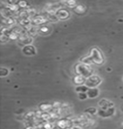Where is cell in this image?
Segmentation results:
<instances>
[{
	"label": "cell",
	"instance_id": "27",
	"mask_svg": "<svg viewBox=\"0 0 123 129\" xmlns=\"http://www.w3.org/2000/svg\"><path fill=\"white\" fill-rule=\"evenodd\" d=\"M53 129H60V128H58L57 126H55V127H54V128H53Z\"/></svg>",
	"mask_w": 123,
	"mask_h": 129
},
{
	"label": "cell",
	"instance_id": "9",
	"mask_svg": "<svg viewBox=\"0 0 123 129\" xmlns=\"http://www.w3.org/2000/svg\"><path fill=\"white\" fill-rule=\"evenodd\" d=\"M113 107H114V104L112 103L111 101H110V100H108V99H102L99 102V108L103 109V110H107V109L113 108Z\"/></svg>",
	"mask_w": 123,
	"mask_h": 129
},
{
	"label": "cell",
	"instance_id": "20",
	"mask_svg": "<svg viewBox=\"0 0 123 129\" xmlns=\"http://www.w3.org/2000/svg\"><path fill=\"white\" fill-rule=\"evenodd\" d=\"M36 117V112L34 111H30L28 113H26L24 116V120H33Z\"/></svg>",
	"mask_w": 123,
	"mask_h": 129
},
{
	"label": "cell",
	"instance_id": "5",
	"mask_svg": "<svg viewBox=\"0 0 123 129\" xmlns=\"http://www.w3.org/2000/svg\"><path fill=\"white\" fill-rule=\"evenodd\" d=\"M55 15L57 16V18L59 19V20H65V19H68L70 17H71V13L68 9L66 8H60L59 10L56 11Z\"/></svg>",
	"mask_w": 123,
	"mask_h": 129
},
{
	"label": "cell",
	"instance_id": "2",
	"mask_svg": "<svg viewBox=\"0 0 123 129\" xmlns=\"http://www.w3.org/2000/svg\"><path fill=\"white\" fill-rule=\"evenodd\" d=\"M88 54L93 59V61H94L95 64L97 65L104 64V62H105V56H104L103 52H101L99 49H97V48H92Z\"/></svg>",
	"mask_w": 123,
	"mask_h": 129
},
{
	"label": "cell",
	"instance_id": "3",
	"mask_svg": "<svg viewBox=\"0 0 123 129\" xmlns=\"http://www.w3.org/2000/svg\"><path fill=\"white\" fill-rule=\"evenodd\" d=\"M102 83V78L98 75L93 74L92 76H90L89 78L86 79V82H85V85L88 86L89 88H94V87H97L99 84Z\"/></svg>",
	"mask_w": 123,
	"mask_h": 129
},
{
	"label": "cell",
	"instance_id": "22",
	"mask_svg": "<svg viewBox=\"0 0 123 129\" xmlns=\"http://www.w3.org/2000/svg\"><path fill=\"white\" fill-rule=\"evenodd\" d=\"M61 4L62 5H66V6L69 7V8H73V9L78 5L76 1H64V2H61Z\"/></svg>",
	"mask_w": 123,
	"mask_h": 129
},
{
	"label": "cell",
	"instance_id": "15",
	"mask_svg": "<svg viewBox=\"0 0 123 129\" xmlns=\"http://www.w3.org/2000/svg\"><path fill=\"white\" fill-rule=\"evenodd\" d=\"M80 62L85 65H88V66H91V65L94 63L93 59L91 58V56L89 54H87V55H85V56H84V57L81 58V59H80Z\"/></svg>",
	"mask_w": 123,
	"mask_h": 129
},
{
	"label": "cell",
	"instance_id": "29",
	"mask_svg": "<svg viewBox=\"0 0 123 129\" xmlns=\"http://www.w3.org/2000/svg\"><path fill=\"white\" fill-rule=\"evenodd\" d=\"M120 129H123V128H120Z\"/></svg>",
	"mask_w": 123,
	"mask_h": 129
},
{
	"label": "cell",
	"instance_id": "24",
	"mask_svg": "<svg viewBox=\"0 0 123 129\" xmlns=\"http://www.w3.org/2000/svg\"><path fill=\"white\" fill-rule=\"evenodd\" d=\"M20 37V34H18L17 32H15V31H13V30L11 29V34H10V40H17V41H19Z\"/></svg>",
	"mask_w": 123,
	"mask_h": 129
},
{
	"label": "cell",
	"instance_id": "6",
	"mask_svg": "<svg viewBox=\"0 0 123 129\" xmlns=\"http://www.w3.org/2000/svg\"><path fill=\"white\" fill-rule=\"evenodd\" d=\"M49 20L47 19V17L46 16H43V15H37L34 19H32V24L35 26H42L48 22Z\"/></svg>",
	"mask_w": 123,
	"mask_h": 129
},
{
	"label": "cell",
	"instance_id": "12",
	"mask_svg": "<svg viewBox=\"0 0 123 129\" xmlns=\"http://www.w3.org/2000/svg\"><path fill=\"white\" fill-rule=\"evenodd\" d=\"M99 93H100V90H99V88H97V87L89 88L88 91H87V96H88V98L93 99V98H96L99 95Z\"/></svg>",
	"mask_w": 123,
	"mask_h": 129
},
{
	"label": "cell",
	"instance_id": "16",
	"mask_svg": "<svg viewBox=\"0 0 123 129\" xmlns=\"http://www.w3.org/2000/svg\"><path fill=\"white\" fill-rule=\"evenodd\" d=\"M38 32L41 35H48V34L51 33V28L48 25H42L38 28Z\"/></svg>",
	"mask_w": 123,
	"mask_h": 129
},
{
	"label": "cell",
	"instance_id": "13",
	"mask_svg": "<svg viewBox=\"0 0 123 129\" xmlns=\"http://www.w3.org/2000/svg\"><path fill=\"white\" fill-rule=\"evenodd\" d=\"M73 10H74L75 13L78 14V15H83V14L86 12V6L84 5V4H78Z\"/></svg>",
	"mask_w": 123,
	"mask_h": 129
},
{
	"label": "cell",
	"instance_id": "23",
	"mask_svg": "<svg viewBox=\"0 0 123 129\" xmlns=\"http://www.w3.org/2000/svg\"><path fill=\"white\" fill-rule=\"evenodd\" d=\"M9 73H10V70H9L8 68L1 67V69H0V77H2V78L7 77V76L9 75Z\"/></svg>",
	"mask_w": 123,
	"mask_h": 129
},
{
	"label": "cell",
	"instance_id": "14",
	"mask_svg": "<svg viewBox=\"0 0 123 129\" xmlns=\"http://www.w3.org/2000/svg\"><path fill=\"white\" fill-rule=\"evenodd\" d=\"M84 114H85V115H87V116H93L98 114V109L95 108V107H89V108H87L86 110L84 111Z\"/></svg>",
	"mask_w": 123,
	"mask_h": 129
},
{
	"label": "cell",
	"instance_id": "19",
	"mask_svg": "<svg viewBox=\"0 0 123 129\" xmlns=\"http://www.w3.org/2000/svg\"><path fill=\"white\" fill-rule=\"evenodd\" d=\"M47 19L49 21H51L52 23H54V22H57L59 20V19L57 18V16L55 15V14H47Z\"/></svg>",
	"mask_w": 123,
	"mask_h": 129
},
{
	"label": "cell",
	"instance_id": "7",
	"mask_svg": "<svg viewBox=\"0 0 123 129\" xmlns=\"http://www.w3.org/2000/svg\"><path fill=\"white\" fill-rule=\"evenodd\" d=\"M115 114V109L114 107L113 108H110V109H107V110H103V109H99L98 110V116H101V117H110Z\"/></svg>",
	"mask_w": 123,
	"mask_h": 129
},
{
	"label": "cell",
	"instance_id": "8",
	"mask_svg": "<svg viewBox=\"0 0 123 129\" xmlns=\"http://www.w3.org/2000/svg\"><path fill=\"white\" fill-rule=\"evenodd\" d=\"M21 52H22L23 54L27 55V56H32V55H35V54H36L37 50H36V48L33 45H28V46L23 47V48L21 49Z\"/></svg>",
	"mask_w": 123,
	"mask_h": 129
},
{
	"label": "cell",
	"instance_id": "25",
	"mask_svg": "<svg viewBox=\"0 0 123 129\" xmlns=\"http://www.w3.org/2000/svg\"><path fill=\"white\" fill-rule=\"evenodd\" d=\"M10 40V38L6 36V35H4V34H0V41H1V43L2 44H4L5 42H8Z\"/></svg>",
	"mask_w": 123,
	"mask_h": 129
},
{
	"label": "cell",
	"instance_id": "10",
	"mask_svg": "<svg viewBox=\"0 0 123 129\" xmlns=\"http://www.w3.org/2000/svg\"><path fill=\"white\" fill-rule=\"evenodd\" d=\"M39 110L43 113H51L53 110V104L41 103L39 105Z\"/></svg>",
	"mask_w": 123,
	"mask_h": 129
},
{
	"label": "cell",
	"instance_id": "28",
	"mask_svg": "<svg viewBox=\"0 0 123 129\" xmlns=\"http://www.w3.org/2000/svg\"><path fill=\"white\" fill-rule=\"evenodd\" d=\"M122 110H123V107H122Z\"/></svg>",
	"mask_w": 123,
	"mask_h": 129
},
{
	"label": "cell",
	"instance_id": "26",
	"mask_svg": "<svg viewBox=\"0 0 123 129\" xmlns=\"http://www.w3.org/2000/svg\"><path fill=\"white\" fill-rule=\"evenodd\" d=\"M78 99L79 100H85V99H87L88 96H87V93H78Z\"/></svg>",
	"mask_w": 123,
	"mask_h": 129
},
{
	"label": "cell",
	"instance_id": "18",
	"mask_svg": "<svg viewBox=\"0 0 123 129\" xmlns=\"http://www.w3.org/2000/svg\"><path fill=\"white\" fill-rule=\"evenodd\" d=\"M88 89H89V87H88V86H86L85 84L76 86V91H77L78 93H87Z\"/></svg>",
	"mask_w": 123,
	"mask_h": 129
},
{
	"label": "cell",
	"instance_id": "11",
	"mask_svg": "<svg viewBox=\"0 0 123 129\" xmlns=\"http://www.w3.org/2000/svg\"><path fill=\"white\" fill-rule=\"evenodd\" d=\"M85 82H86V78L81 76V75H75L73 78V83L77 86L78 85H84V84H85Z\"/></svg>",
	"mask_w": 123,
	"mask_h": 129
},
{
	"label": "cell",
	"instance_id": "17",
	"mask_svg": "<svg viewBox=\"0 0 123 129\" xmlns=\"http://www.w3.org/2000/svg\"><path fill=\"white\" fill-rule=\"evenodd\" d=\"M27 33H28V35L30 36V37H34V36H36L37 35V33H39L38 32V28H37V26H35V25H32L28 30H27Z\"/></svg>",
	"mask_w": 123,
	"mask_h": 129
},
{
	"label": "cell",
	"instance_id": "21",
	"mask_svg": "<svg viewBox=\"0 0 123 129\" xmlns=\"http://www.w3.org/2000/svg\"><path fill=\"white\" fill-rule=\"evenodd\" d=\"M18 4H19V6H20V10H28V9L30 8L29 3L26 2V1H19Z\"/></svg>",
	"mask_w": 123,
	"mask_h": 129
},
{
	"label": "cell",
	"instance_id": "4",
	"mask_svg": "<svg viewBox=\"0 0 123 129\" xmlns=\"http://www.w3.org/2000/svg\"><path fill=\"white\" fill-rule=\"evenodd\" d=\"M56 126L60 129H67V128H70V127H73L74 124H73L72 118H69V117H61V118H59L58 120L56 121Z\"/></svg>",
	"mask_w": 123,
	"mask_h": 129
},
{
	"label": "cell",
	"instance_id": "1",
	"mask_svg": "<svg viewBox=\"0 0 123 129\" xmlns=\"http://www.w3.org/2000/svg\"><path fill=\"white\" fill-rule=\"evenodd\" d=\"M75 73H76V75H81L87 79L93 75V70H92L91 66L79 62L75 66Z\"/></svg>",
	"mask_w": 123,
	"mask_h": 129
}]
</instances>
